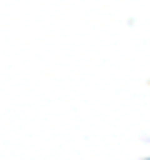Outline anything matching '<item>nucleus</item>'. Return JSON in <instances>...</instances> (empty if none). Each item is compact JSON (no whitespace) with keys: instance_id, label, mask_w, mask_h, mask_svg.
<instances>
[]
</instances>
